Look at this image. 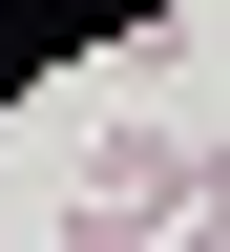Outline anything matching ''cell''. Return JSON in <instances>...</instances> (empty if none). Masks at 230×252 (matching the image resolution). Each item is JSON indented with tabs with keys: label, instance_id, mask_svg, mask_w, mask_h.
Listing matches in <instances>:
<instances>
[{
	"label": "cell",
	"instance_id": "obj_1",
	"mask_svg": "<svg viewBox=\"0 0 230 252\" xmlns=\"http://www.w3.org/2000/svg\"><path fill=\"white\" fill-rule=\"evenodd\" d=\"M42 252H147V210H105V189H84V210H63Z\"/></svg>",
	"mask_w": 230,
	"mask_h": 252
},
{
	"label": "cell",
	"instance_id": "obj_2",
	"mask_svg": "<svg viewBox=\"0 0 230 252\" xmlns=\"http://www.w3.org/2000/svg\"><path fill=\"white\" fill-rule=\"evenodd\" d=\"M188 231H230V126H209V189H188Z\"/></svg>",
	"mask_w": 230,
	"mask_h": 252
},
{
	"label": "cell",
	"instance_id": "obj_3",
	"mask_svg": "<svg viewBox=\"0 0 230 252\" xmlns=\"http://www.w3.org/2000/svg\"><path fill=\"white\" fill-rule=\"evenodd\" d=\"M168 252H230V231H168Z\"/></svg>",
	"mask_w": 230,
	"mask_h": 252
}]
</instances>
